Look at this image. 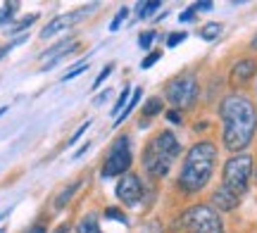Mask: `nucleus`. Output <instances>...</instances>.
Instances as JSON below:
<instances>
[{
  "mask_svg": "<svg viewBox=\"0 0 257 233\" xmlns=\"http://www.w3.org/2000/svg\"><path fill=\"white\" fill-rule=\"evenodd\" d=\"M79 186H81V183L76 181V183H72V186H67V188H64L62 193H60V197H57V200H55V207H57V209H60V207H64V205H67V200H69V197H72L74 193L79 190Z\"/></svg>",
  "mask_w": 257,
  "mask_h": 233,
  "instance_id": "obj_15",
  "label": "nucleus"
},
{
  "mask_svg": "<svg viewBox=\"0 0 257 233\" xmlns=\"http://www.w3.org/2000/svg\"><path fill=\"white\" fill-rule=\"evenodd\" d=\"M112 69H114V65H107V67H105V69H102V72H100V76H98V81L93 84V88H98V86H100L102 81H105V79H107V76L112 74Z\"/></svg>",
  "mask_w": 257,
  "mask_h": 233,
  "instance_id": "obj_27",
  "label": "nucleus"
},
{
  "mask_svg": "<svg viewBox=\"0 0 257 233\" xmlns=\"http://www.w3.org/2000/svg\"><path fill=\"white\" fill-rule=\"evenodd\" d=\"M117 197H119L124 205H138L141 197H143V186H141V178L136 174H124L117 183Z\"/></svg>",
  "mask_w": 257,
  "mask_h": 233,
  "instance_id": "obj_8",
  "label": "nucleus"
},
{
  "mask_svg": "<svg viewBox=\"0 0 257 233\" xmlns=\"http://www.w3.org/2000/svg\"><path fill=\"white\" fill-rule=\"evenodd\" d=\"M24 233H46V228H43V226H31V228H27Z\"/></svg>",
  "mask_w": 257,
  "mask_h": 233,
  "instance_id": "obj_34",
  "label": "nucleus"
},
{
  "mask_svg": "<svg viewBox=\"0 0 257 233\" xmlns=\"http://www.w3.org/2000/svg\"><path fill=\"white\" fill-rule=\"evenodd\" d=\"M167 119L174 121V124H179V121H181V117H179V112H169V114H167Z\"/></svg>",
  "mask_w": 257,
  "mask_h": 233,
  "instance_id": "obj_33",
  "label": "nucleus"
},
{
  "mask_svg": "<svg viewBox=\"0 0 257 233\" xmlns=\"http://www.w3.org/2000/svg\"><path fill=\"white\" fill-rule=\"evenodd\" d=\"M0 233H3V228H0Z\"/></svg>",
  "mask_w": 257,
  "mask_h": 233,
  "instance_id": "obj_38",
  "label": "nucleus"
},
{
  "mask_svg": "<svg viewBox=\"0 0 257 233\" xmlns=\"http://www.w3.org/2000/svg\"><path fill=\"white\" fill-rule=\"evenodd\" d=\"M15 10H17V3H5L3 10H0V24H5V22L15 17Z\"/></svg>",
  "mask_w": 257,
  "mask_h": 233,
  "instance_id": "obj_19",
  "label": "nucleus"
},
{
  "mask_svg": "<svg viewBox=\"0 0 257 233\" xmlns=\"http://www.w3.org/2000/svg\"><path fill=\"white\" fill-rule=\"evenodd\" d=\"M193 8H195V12H198V10H212V3H198V5H193Z\"/></svg>",
  "mask_w": 257,
  "mask_h": 233,
  "instance_id": "obj_32",
  "label": "nucleus"
},
{
  "mask_svg": "<svg viewBox=\"0 0 257 233\" xmlns=\"http://www.w3.org/2000/svg\"><path fill=\"white\" fill-rule=\"evenodd\" d=\"M167 98L176 107H191L198 98V81L193 74H179L167 84Z\"/></svg>",
  "mask_w": 257,
  "mask_h": 233,
  "instance_id": "obj_6",
  "label": "nucleus"
},
{
  "mask_svg": "<svg viewBox=\"0 0 257 233\" xmlns=\"http://www.w3.org/2000/svg\"><path fill=\"white\" fill-rule=\"evenodd\" d=\"M214 162H217V148L212 143H198L193 145L191 152L186 155L184 169L179 176V186L186 193H195L200 188L207 186L212 171H214Z\"/></svg>",
  "mask_w": 257,
  "mask_h": 233,
  "instance_id": "obj_2",
  "label": "nucleus"
},
{
  "mask_svg": "<svg viewBox=\"0 0 257 233\" xmlns=\"http://www.w3.org/2000/svg\"><path fill=\"white\" fill-rule=\"evenodd\" d=\"M219 114L224 119V145L231 152L248 148L257 126V112L243 95H229L221 100Z\"/></svg>",
  "mask_w": 257,
  "mask_h": 233,
  "instance_id": "obj_1",
  "label": "nucleus"
},
{
  "mask_svg": "<svg viewBox=\"0 0 257 233\" xmlns=\"http://www.w3.org/2000/svg\"><path fill=\"white\" fill-rule=\"evenodd\" d=\"M155 10H160V3H157V0L155 3H141V5H138V17L146 19V17H150Z\"/></svg>",
  "mask_w": 257,
  "mask_h": 233,
  "instance_id": "obj_18",
  "label": "nucleus"
},
{
  "mask_svg": "<svg viewBox=\"0 0 257 233\" xmlns=\"http://www.w3.org/2000/svg\"><path fill=\"white\" fill-rule=\"evenodd\" d=\"M126 103H128V88H124L121 91V95L117 98V103H114V110H112V114H114V119L119 117L121 112H124V107H126Z\"/></svg>",
  "mask_w": 257,
  "mask_h": 233,
  "instance_id": "obj_17",
  "label": "nucleus"
},
{
  "mask_svg": "<svg viewBox=\"0 0 257 233\" xmlns=\"http://www.w3.org/2000/svg\"><path fill=\"white\" fill-rule=\"evenodd\" d=\"M83 72H86V65H83V62H81V65H79V67H74V69H72V72H69V74H64V76H62V81H72V79H76V76H79V74H83Z\"/></svg>",
  "mask_w": 257,
  "mask_h": 233,
  "instance_id": "obj_25",
  "label": "nucleus"
},
{
  "mask_svg": "<svg viewBox=\"0 0 257 233\" xmlns=\"http://www.w3.org/2000/svg\"><path fill=\"white\" fill-rule=\"evenodd\" d=\"M252 48H255V50H257V36L252 38Z\"/></svg>",
  "mask_w": 257,
  "mask_h": 233,
  "instance_id": "obj_36",
  "label": "nucleus"
},
{
  "mask_svg": "<svg viewBox=\"0 0 257 233\" xmlns=\"http://www.w3.org/2000/svg\"><path fill=\"white\" fill-rule=\"evenodd\" d=\"M160 110H162V100H160V98H150L146 103V107H143V114H146V117H155Z\"/></svg>",
  "mask_w": 257,
  "mask_h": 233,
  "instance_id": "obj_16",
  "label": "nucleus"
},
{
  "mask_svg": "<svg viewBox=\"0 0 257 233\" xmlns=\"http://www.w3.org/2000/svg\"><path fill=\"white\" fill-rule=\"evenodd\" d=\"M188 233H224L219 214L210 205H195L184 216Z\"/></svg>",
  "mask_w": 257,
  "mask_h": 233,
  "instance_id": "obj_5",
  "label": "nucleus"
},
{
  "mask_svg": "<svg viewBox=\"0 0 257 233\" xmlns=\"http://www.w3.org/2000/svg\"><path fill=\"white\" fill-rule=\"evenodd\" d=\"M153 41H155V31H146V34H141V38H138V46L143 48V50H148V48L153 46Z\"/></svg>",
  "mask_w": 257,
  "mask_h": 233,
  "instance_id": "obj_21",
  "label": "nucleus"
},
{
  "mask_svg": "<svg viewBox=\"0 0 257 233\" xmlns=\"http://www.w3.org/2000/svg\"><path fill=\"white\" fill-rule=\"evenodd\" d=\"M88 126H91V124H88V121H86V124H81V126H79V129H76V133H74L72 138H69V145H74V143H76V140L81 138L83 133H86V129H88Z\"/></svg>",
  "mask_w": 257,
  "mask_h": 233,
  "instance_id": "obj_28",
  "label": "nucleus"
},
{
  "mask_svg": "<svg viewBox=\"0 0 257 233\" xmlns=\"http://www.w3.org/2000/svg\"><path fill=\"white\" fill-rule=\"evenodd\" d=\"M76 233H102V231H100V224H98L95 216H83Z\"/></svg>",
  "mask_w": 257,
  "mask_h": 233,
  "instance_id": "obj_12",
  "label": "nucleus"
},
{
  "mask_svg": "<svg viewBox=\"0 0 257 233\" xmlns=\"http://www.w3.org/2000/svg\"><path fill=\"white\" fill-rule=\"evenodd\" d=\"M181 41H186V34H184V31H176V34H172V36L167 38V46L174 48V46H179Z\"/></svg>",
  "mask_w": 257,
  "mask_h": 233,
  "instance_id": "obj_24",
  "label": "nucleus"
},
{
  "mask_svg": "<svg viewBox=\"0 0 257 233\" xmlns=\"http://www.w3.org/2000/svg\"><path fill=\"white\" fill-rule=\"evenodd\" d=\"M22 41H24V38H19V41H15V43H10V46H5V48H0V57L5 55V53H8V50H10L12 46H17V43H22Z\"/></svg>",
  "mask_w": 257,
  "mask_h": 233,
  "instance_id": "obj_31",
  "label": "nucleus"
},
{
  "mask_svg": "<svg viewBox=\"0 0 257 233\" xmlns=\"http://www.w3.org/2000/svg\"><path fill=\"white\" fill-rule=\"evenodd\" d=\"M126 15H128V10H126V8H121L119 12H117V17L112 19L110 31H117V29H119V24H121V22H124V19H126Z\"/></svg>",
  "mask_w": 257,
  "mask_h": 233,
  "instance_id": "obj_23",
  "label": "nucleus"
},
{
  "mask_svg": "<svg viewBox=\"0 0 257 233\" xmlns=\"http://www.w3.org/2000/svg\"><path fill=\"white\" fill-rule=\"evenodd\" d=\"M221 34V24L219 22H212V24H205L200 31V36L205 38V41H214V38Z\"/></svg>",
  "mask_w": 257,
  "mask_h": 233,
  "instance_id": "obj_14",
  "label": "nucleus"
},
{
  "mask_svg": "<svg viewBox=\"0 0 257 233\" xmlns=\"http://www.w3.org/2000/svg\"><path fill=\"white\" fill-rule=\"evenodd\" d=\"M138 100H141V88H136V91L131 93V100H128V105H126V107H124V112H121L119 117L114 119V124H121V121L126 119L128 114H131V110H134V107H136V105H138Z\"/></svg>",
  "mask_w": 257,
  "mask_h": 233,
  "instance_id": "obj_13",
  "label": "nucleus"
},
{
  "mask_svg": "<svg viewBox=\"0 0 257 233\" xmlns=\"http://www.w3.org/2000/svg\"><path fill=\"white\" fill-rule=\"evenodd\" d=\"M160 57H162V53H157V50H155V53H150V55H148L146 60L141 62V67H143V69H148V67H153V65H155V62L160 60Z\"/></svg>",
  "mask_w": 257,
  "mask_h": 233,
  "instance_id": "obj_26",
  "label": "nucleus"
},
{
  "mask_svg": "<svg viewBox=\"0 0 257 233\" xmlns=\"http://www.w3.org/2000/svg\"><path fill=\"white\" fill-rule=\"evenodd\" d=\"M128 145H131L128 136H121V138L114 140L110 155L105 159V167H102V176L105 178L119 176V174L128 171V167H131V148Z\"/></svg>",
  "mask_w": 257,
  "mask_h": 233,
  "instance_id": "obj_7",
  "label": "nucleus"
},
{
  "mask_svg": "<svg viewBox=\"0 0 257 233\" xmlns=\"http://www.w3.org/2000/svg\"><path fill=\"white\" fill-rule=\"evenodd\" d=\"M252 74H255V62L252 60H240L238 65L231 69V81L233 84H245Z\"/></svg>",
  "mask_w": 257,
  "mask_h": 233,
  "instance_id": "obj_11",
  "label": "nucleus"
},
{
  "mask_svg": "<svg viewBox=\"0 0 257 233\" xmlns=\"http://www.w3.org/2000/svg\"><path fill=\"white\" fill-rule=\"evenodd\" d=\"M179 140L174 138V133L172 131H165V133H160L153 143H150V148L146 150V155H143V164L146 169L153 174V176H167L169 174V167H172V159L179 155Z\"/></svg>",
  "mask_w": 257,
  "mask_h": 233,
  "instance_id": "obj_3",
  "label": "nucleus"
},
{
  "mask_svg": "<svg viewBox=\"0 0 257 233\" xmlns=\"http://www.w3.org/2000/svg\"><path fill=\"white\" fill-rule=\"evenodd\" d=\"M55 233H76V231H74L69 224H62V226H57L55 228Z\"/></svg>",
  "mask_w": 257,
  "mask_h": 233,
  "instance_id": "obj_30",
  "label": "nucleus"
},
{
  "mask_svg": "<svg viewBox=\"0 0 257 233\" xmlns=\"http://www.w3.org/2000/svg\"><path fill=\"white\" fill-rule=\"evenodd\" d=\"M36 19H38V15H29L27 19H22V22H17V24L12 27V34H19V31H24V29H29L31 24H34V22H36Z\"/></svg>",
  "mask_w": 257,
  "mask_h": 233,
  "instance_id": "obj_20",
  "label": "nucleus"
},
{
  "mask_svg": "<svg viewBox=\"0 0 257 233\" xmlns=\"http://www.w3.org/2000/svg\"><path fill=\"white\" fill-rule=\"evenodd\" d=\"M146 233H162V228L157 226V221H153V226H150V231H146Z\"/></svg>",
  "mask_w": 257,
  "mask_h": 233,
  "instance_id": "obj_35",
  "label": "nucleus"
},
{
  "mask_svg": "<svg viewBox=\"0 0 257 233\" xmlns=\"http://www.w3.org/2000/svg\"><path fill=\"white\" fill-rule=\"evenodd\" d=\"M212 205L217 207V209L231 212V209H236V207H238V195H236V193H231L226 186H221V188L214 190V195H212Z\"/></svg>",
  "mask_w": 257,
  "mask_h": 233,
  "instance_id": "obj_10",
  "label": "nucleus"
},
{
  "mask_svg": "<svg viewBox=\"0 0 257 233\" xmlns=\"http://www.w3.org/2000/svg\"><path fill=\"white\" fill-rule=\"evenodd\" d=\"M105 216H107V219H117V221H121V224H126V214L119 212L117 207H107V209H105Z\"/></svg>",
  "mask_w": 257,
  "mask_h": 233,
  "instance_id": "obj_22",
  "label": "nucleus"
},
{
  "mask_svg": "<svg viewBox=\"0 0 257 233\" xmlns=\"http://www.w3.org/2000/svg\"><path fill=\"white\" fill-rule=\"evenodd\" d=\"M86 12H88V8H86V10H76V12H67V15H57L53 22H48L46 27H43L41 38H50V36H55V34H60V31L72 29L74 24H79V22L86 17Z\"/></svg>",
  "mask_w": 257,
  "mask_h": 233,
  "instance_id": "obj_9",
  "label": "nucleus"
},
{
  "mask_svg": "<svg viewBox=\"0 0 257 233\" xmlns=\"http://www.w3.org/2000/svg\"><path fill=\"white\" fill-rule=\"evenodd\" d=\"M5 110H8V107H0V117H3V114H5Z\"/></svg>",
  "mask_w": 257,
  "mask_h": 233,
  "instance_id": "obj_37",
  "label": "nucleus"
},
{
  "mask_svg": "<svg viewBox=\"0 0 257 233\" xmlns=\"http://www.w3.org/2000/svg\"><path fill=\"white\" fill-rule=\"evenodd\" d=\"M250 174H252V157L250 155H236L224 164V186L240 197L248 190Z\"/></svg>",
  "mask_w": 257,
  "mask_h": 233,
  "instance_id": "obj_4",
  "label": "nucleus"
},
{
  "mask_svg": "<svg viewBox=\"0 0 257 233\" xmlns=\"http://www.w3.org/2000/svg\"><path fill=\"white\" fill-rule=\"evenodd\" d=\"M181 22H191V19H195V8H188V10H184V12H181Z\"/></svg>",
  "mask_w": 257,
  "mask_h": 233,
  "instance_id": "obj_29",
  "label": "nucleus"
}]
</instances>
